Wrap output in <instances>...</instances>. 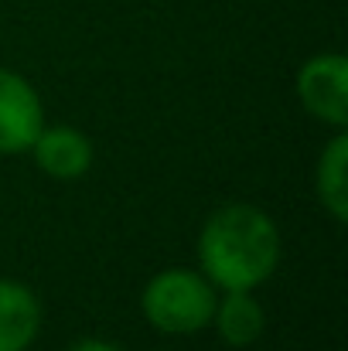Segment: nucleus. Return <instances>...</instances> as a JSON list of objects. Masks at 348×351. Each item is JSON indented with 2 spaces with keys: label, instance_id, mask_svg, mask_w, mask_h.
<instances>
[{
  "label": "nucleus",
  "instance_id": "obj_2",
  "mask_svg": "<svg viewBox=\"0 0 348 351\" xmlns=\"http://www.w3.org/2000/svg\"><path fill=\"white\" fill-rule=\"evenodd\" d=\"M219 290L202 269L171 266L154 273L140 290V311L161 335H198L212 324Z\"/></svg>",
  "mask_w": 348,
  "mask_h": 351
},
{
  "label": "nucleus",
  "instance_id": "obj_5",
  "mask_svg": "<svg viewBox=\"0 0 348 351\" xmlns=\"http://www.w3.org/2000/svg\"><path fill=\"white\" fill-rule=\"evenodd\" d=\"M27 154L34 157L38 171L48 174V178H55V181H79L82 174H89L93 157H96L93 140L82 130L62 126V123L58 126H48L45 123Z\"/></svg>",
  "mask_w": 348,
  "mask_h": 351
},
{
  "label": "nucleus",
  "instance_id": "obj_6",
  "mask_svg": "<svg viewBox=\"0 0 348 351\" xmlns=\"http://www.w3.org/2000/svg\"><path fill=\"white\" fill-rule=\"evenodd\" d=\"M41 335L38 293L10 276H0V351H27Z\"/></svg>",
  "mask_w": 348,
  "mask_h": 351
},
{
  "label": "nucleus",
  "instance_id": "obj_7",
  "mask_svg": "<svg viewBox=\"0 0 348 351\" xmlns=\"http://www.w3.org/2000/svg\"><path fill=\"white\" fill-rule=\"evenodd\" d=\"M212 324L229 348H249L266 331V311L253 297V290H226L216 300Z\"/></svg>",
  "mask_w": 348,
  "mask_h": 351
},
{
  "label": "nucleus",
  "instance_id": "obj_8",
  "mask_svg": "<svg viewBox=\"0 0 348 351\" xmlns=\"http://www.w3.org/2000/svg\"><path fill=\"white\" fill-rule=\"evenodd\" d=\"M314 195L321 202V208L338 222H348V133L338 130L321 157H318V167H314Z\"/></svg>",
  "mask_w": 348,
  "mask_h": 351
},
{
  "label": "nucleus",
  "instance_id": "obj_3",
  "mask_svg": "<svg viewBox=\"0 0 348 351\" xmlns=\"http://www.w3.org/2000/svg\"><path fill=\"white\" fill-rule=\"evenodd\" d=\"M301 106L314 119L345 130L348 123V58L338 51L311 55L297 72Z\"/></svg>",
  "mask_w": 348,
  "mask_h": 351
},
{
  "label": "nucleus",
  "instance_id": "obj_9",
  "mask_svg": "<svg viewBox=\"0 0 348 351\" xmlns=\"http://www.w3.org/2000/svg\"><path fill=\"white\" fill-rule=\"evenodd\" d=\"M69 351H123V348H116L113 341H103V338H82V341H76Z\"/></svg>",
  "mask_w": 348,
  "mask_h": 351
},
{
  "label": "nucleus",
  "instance_id": "obj_4",
  "mask_svg": "<svg viewBox=\"0 0 348 351\" xmlns=\"http://www.w3.org/2000/svg\"><path fill=\"white\" fill-rule=\"evenodd\" d=\"M45 123L38 89L21 72L0 65V157L27 154Z\"/></svg>",
  "mask_w": 348,
  "mask_h": 351
},
{
  "label": "nucleus",
  "instance_id": "obj_1",
  "mask_svg": "<svg viewBox=\"0 0 348 351\" xmlns=\"http://www.w3.org/2000/svg\"><path fill=\"white\" fill-rule=\"evenodd\" d=\"M195 252L216 290H256L280 263V229L263 208L229 202L205 219Z\"/></svg>",
  "mask_w": 348,
  "mask_h": 351
}]
</instances>
